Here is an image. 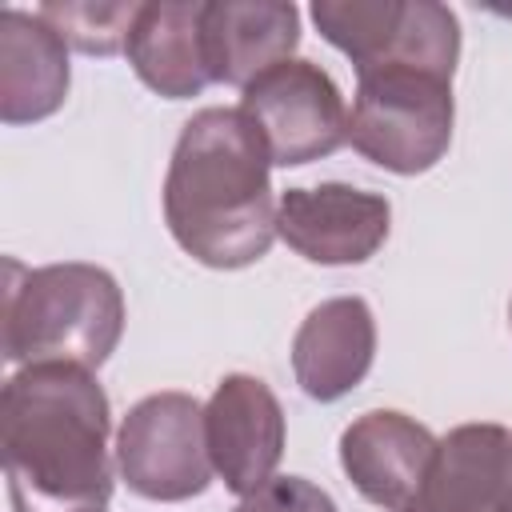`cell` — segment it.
Masks as SVG:
<instances>
[{
    "mask_svg": "<svg viewBox=\"0 0 512 512\" xmlns=\"http://www.w3.org/2000/svg\"><path fill=\"white\" fill-rule=\"evenodd\" d=\"M512 432L504 424H460L440 436L432 468L408 512H508Z\"/></svg>",
    "mask_w": 512,
    "mask_h": 512,
    "instance_id": "obj_10",
    "label": "cell"
},
{
    "mask_svg": "<svg viewBox=\"0 0 512 512\" xmlns=\"http://www.w3.org/2000/svg\"><path fill=\"white\" fill-rule=\"evenodd\" d=\"M4 360L100 368L124 336V292L80 260L24 268L4 260Z\"/></svg>",
    "mask_w": 512,
    "mask_h": 512,
    "instance_id": "obj_3",
    "label": "cell"
},
{
    "mask_svg": "<svg viewBox=\"0 0 512 512\" xmlns=\"http://www.w3.org/2000/svg\"><path fill=\"white\" fill-rule=\"evenodd\" d=\"M112 408L80 364H28L0 388V452L12 512H104Z\"/></svg>",
    "mask_w": 512,
    "mask_h": 512,
    "instance_id": "obj_1",
    "label": "cell"
},
{
    "mask_svg": "<svg viewBox=\"0 0 512 512\" xmlns=\"http://www.w3.org/2000/svg\"><path fill=\"white\" fill-rule=\"evenodd\" d=\"M376 320L360 296H332L316 304L292 340V372L304 396L332 404L348 396L372 368Z\"/></svg>",
    "mask_w": 512,
    "mask_h": 512,
    "instance_id": "obj_12",
    "label": "cell"
},
{
    "mask_svg": "<svg viewBox=\"0 0 512 512\" xmlns=\"http://www.w3.org/2000/svg\"><path fill=\"white\" fill-rule=\"evenodd\" d=\"M392 228V204L380 192L352 184L288 188L276 208V236L312 264H364L372 260Z\"/></svg>",
    "mask_w": 512,
    "mask_h": 512,
    "instance_id": "obj_7",
    "label": "cell"
},
{
    "mask_svg": "<svg viewBox=\"0 0 512 512\" xmlns=\"http://www.w3.org/2000/svg\"><path fill=\"white\" fill-rule=\"evenodd\" d=\"M300 48V8L284 0H204V56L212 84L248 88Z\"/></svg>",
    "mask_w": 512,
    "mask_h": 512,
    "instance_id": "obj_11",
    "label": "cell"
},
{
    "mask_svg": "<svg viewBox=\"0 0 512 512\" xmlns=\"http://www.w3.org/2000/svg\"><path fill=\"white\" fill-rule=\"evenodd\" d=\"M508 492H512V460H508ZM508 512H512V504H508Z\"/></svg>",
    "mask_w": 512,
    "mask_h": 512,
    "instance_id": "obj_17",
    "label": "cell"
},
{
    "mask_svg": "<svg viewBox=\"0 0 512 512\" xmlns=\"http://www.w3.org/2000/svg\"><path fill=\"white\" fill-rule=\"evenodd\" d=\"M272 156L244 108H200L184 120L168 176L164 220L204 268H248L276 240Z\"/></svg>",
    "mask_w": 512,
    "mask_h": 512,
    "instance_id": "obj_2",
    "label": "cell"
},
{
    "mask_svg": "<svg viewBox=\"0 0 512 512\" xmlns=\"http://www.w3.org/2000/svg\"><path fill=\"white\" fill-rule=\"evenodd\" d=\"M436 444L440 440L420 420L396 408H376L340 432V468L368 504L408 512L432 468Z\"/></svg>",
    "mask_w": 512,
    "mask_h": 512,
    "instance_id": "obj_9",
    "label": "cell"
},
{
    "mask_svg": "<svg viewBox=\"0 0 512 512\" xmlns=\"http://www.w3.org/2000/svg\"><path fill=\"white\" fill-rule=\"evenodd\" d=\"M508 320H512V304H508Z\"/></svg>",
    "mask_w": 512,
    "mask_h": 512,
    "instance_id": "obj_18",
    "label": "cell"
},
{
    "mask_svg": "<svg viewBox=\"0 0 512 512\" xmlns=\"http://www.w3.org/2000/svg\"><path fill=\"white\" fill-rule=\"evenodd\" d=\"M244 116L260 128L272 164L300 168L348 144V108L336 80L312 60H284L240 92Z\"/></svg>",
    "mask_w": 512,
    "mask_h": 512,
    "instance_id": "obj_6",
    "label": "cell"
},
{
    "mask_svg": "<svg viewBox=\"0 0 512 512\" xmlns=\"http://www.w3.org/2000/svg\"><path fill=\"white\" fill-rule=\"evenodd\" d=\"M452 120V76L408 64L356 72L348 144L376 168L396 176L436 168L452 144Z\"/></svg>",
    "mask_w": 512,
    "mask_h": 512,
    "instance_id": "obj_4",
    "label": "cell"
},
{
    "mask_svg": "<svg viewBox=\"0 0 512 512\" xmlns=\"http://www.w3.org/2000/svg\"><path fill=\"white\" fill-rule=\"evenodd\" d=\"M204 440L228 492L248 496L272 480L284 456V408L276 392L248 372H232L204 404Z\"/></svg>",
    "mask_w": 512,
    "mask_h": 512,
    "instance_id": "obj_8",
    "label": "cell"
},
{
    "mask_svg": "<svg viewBox=\"0 0 512 512\" xmlns=\"http://www.w3.org/2000/svg\"><path fill=\"white\" fill-rule=\"evenodd\" d=\"M68 44L36 12L0 8V120L36 124L68 96Z\"/></svg>",
    "mask_w": 512,
    "mask_h": 512,
    "instance_id": "obj_13",
    "label": "cell"
},
{
    "mask_svg": "<svg viewBox=\"0 0 512 512\" xmlns=\"http://www.w3.org/2000/svg\"><path fill=\"white\" fill-rule=\"evenodd\" d=\"M116 468L124 484L160 504H180L212 484L204 408L188 392H152L128 408L116 432Z\"/></svg>",
    "mask_w": 512,
    "mask_h": 512,
    "instance_id": "obj_5",
    "label": "cell"
},
{
    "mask_svg": "<svg viewBox=\"0 0 512 512\" xmlns=\"http://www.w3.org/2000/svg\"><path fill=\"white\" fill-rule=\"evenodd\" d=\"M140 4H120V0H48L36 8L44 24H52L64 44H72L84 56H112L128 44L132 20Z\"/></svg>",
    "mask_w": 512,
    "mask_h": 512,
    "instance_id": "obj_15",
    "label": "cell"
},
{
    "mask_svg": "<svg viewBox=\"0 0 512 512\" xmlns=\"http://www.w3.org/2000/svg\"><path fill=\"white\" fill-rule=\"evenodd\" d=\"M232 512H340L336 500L304 476H272L256 492L240 496Z\"/></svg>",
    "mask_w": 512,
    "mask_h": 512,
    "instance_id": "obj_16",
    "label": "cell"
},
{
    "mask_svg": "<svg viewBox=\"0 0 512 512\" xmlns=\"http://www.w3.org/2000/svg\"><path fill=\"white\" fill-rule=\"evenodd\" d=\"M124 52L132 72L156 96L164 100L200 96L212 84L204 56V0L140 4Z\"/></svg>",
    "mask_w": 512,
    "mask_h": 512,
    "instance_id": "obj_14",
    "label": "cell"
}]
</instances>
